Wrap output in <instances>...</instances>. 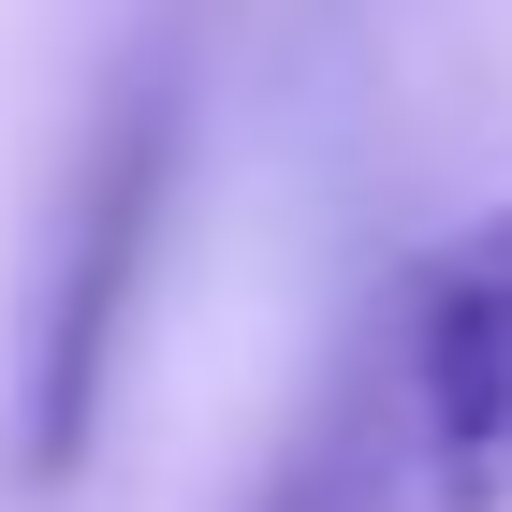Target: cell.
<instances>
[{"instance_id":"6da1fadb","label":"cell","mask_w":512,"mask_h":512,"mask_svg":"<svg viewBox=\"0 0 512 512\" xmlns=\"http://www.w3.org/2000/svg\"><path fill=\"white\" fill-rule=\"evenodd\" d=\"M395 469L425 512H512V191L410 249L381 337Z\"/></svg>"},{"instance_id":"7a4b0ae2","label":"cell","mask_w":512,"mask_h":512,"mask_svg":"<svg viewBox=\"0 0 512 512\" xmlns=\"http://www.w3.org/2000/svg\"><path fill=\"white\" fill-rule=\"evenodd\" d=\"M366 395H381V381L337 395V410H322V425L264 469V498H249V512H381V469H395L381 439H395V410H366Z\"/></svg>"}]
</instances>
